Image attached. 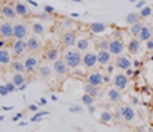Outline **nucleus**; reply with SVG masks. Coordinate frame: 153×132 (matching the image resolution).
I'll use <instances>...</instances> for the list:
<instances>
[{"instance_id":"1","label":"nucleus","mask_w":153,"mask_h":132,"mask_svg":"<svg viewBox=\"0 0 153 132\" xmlns=\"http://www.w3.org/2000/svg\"><path fill=\"white\" fill-rule=\"evenodd\" d=\"M82 58H83V55L77 49H68L64 53V61L67 62L70 70H76L79 65H82Z\"/></svg>"},{"instance_id":"2","label":"nucleus","mask_w":153,"mask_h":132,"mask_svg":"<svg viewBox=\"0 0 153 132\" xmlns=\"http://www.w3.org/2000/svg\"><path fill=\"white\" fill-rule=\"evenodd\" d=\"M11 49H12V55L14 58H23L26 56L27 50V43L26 40H14L11 43Z\"/></svg>"},{"instance_id":"3","label":"nucleus","mask_w":153,"mask_h":132,"mask_svg":"<svg viewBox=\"0 0 153 132\" xmlns=\"http://www.w3.org/2000/svg\"><path fill=\"white\" fill-rule=\"evenodd\" d=\"M52 67H53V73H56V76L59 78V79H64L65 76L68 75V65H67V62L64 61V58L61 59V58H58L56 61H53L52 62Z\"/></svg>"},{"instance_id":"4","label":"nucleus","mask_w":153,"mask_h":132,"mask_svg":"<svg viewBox=\"0 0 153 132\" xmlns=\"http://www.w3.org/2000/svg\"><path fill=\"white\" fill-rule=\"evenodd\" d=\"M39 65H41L39 64V58L35 56L33 53H30V55H27L25 58V67H26V73L27 75H33L35 72H38Z\"/></svg>"},{"instance_id":"5","label":"nucleus","mask_w":153,"mask_h":132,"mask_svg":"<svg viewBox=\"0 0 153 132\" xmlns=\"http://www.w3.org/2000/svg\"><path fill=\"white\" fill-rule=\"evenodd\" d=\"M0 38H3L6 41L14 38V25L9 20L2 18V23H0Z\"/></svg>"},{"instance_id":"6","label":"nucleus","mask_w":153,"mask_h":132,"mask_svg":"<svg viewBox=\"0 0 153 132\" xmlns=\"http://www.w3.org/2000/svg\"><path fill=\"white\" fill-rule=\"evenodd\" d=\"M29 37V28L23 21L14 23V40H27Z\"/></svg>"},{"instance_id":"7","label":"nucleus","mask_w":153,"mask_h":132,"mask_svg":"<svg viewBox=\"0 0 153 132\" xmlns=\"http://www.w3.org/2000/svg\"><path fill=\"white\" fill-rule=\"evenodd\" d=\"M126 46L121 38H111V41H109V52L112 53V56H118V55H123Z\"/></svg>"},{"instance_id":"8","label":"nucleus","mask_w":153,"mask_h":132,"mask_svg":"<svg viewBox=\"0 0 153 132\" xmlns=\"http://www.w3.org/2000/svg\"><path fill=\"white\" fill-rule=\"evenodd\" d=\"M85 81H86V84H91V85H94V87H103V84H105V81H103V73L102 72H99V70H93V72H90L88 75L85 76Z\"/></svg>"},{"instance_id":"9","label":"nucleus","mask_w":153,"mask_h":132,"mask_svg":"<svg viewBox=\"0 0 153 132\" xmlns=\"http://www.w3.org/2000/svg\"><path fill=\"white\" fill-rule=\"evenodd\" d=\"M112 85L115 88H118L120 91H124L127 90L129 87V76H126V73H117L112 79Z\"/></svg>"},{"instance_id":"10","label":"nucleus","mask_w":153,"mask_h":132,"mask_svg":"<svg viewBox=\"0 0 153 132\" xmlns=\"http://www.w3.org/2000/svg\"><path fill=\"white\" fill-rule=\"evenodd\" d=\"M26 43H27V50H29L30 53H38V52L42 49V43H41V40H39L38 35L27 37Z\"/></svg>"},{"instance_id":"11","label":"nucleus","mask_w":153,"mask_h":132,"mask_svg":"<svg viewBox=\"0 0 153 132\" xmlns=\"http://www.w3.org/2000/svg\"><path fill=\"white\" fill-rule=\"evenodd\" d=\"M97 53L94 52H85L83 53V58H82V65L85 69H94L96 65H97Z\"/></svg>"},{"instance_id":"12","label":"nucleus","mask_w":153,"mask_h":132,"mask_svg":"<svg viewBox=\"0 0 153 132\" xmlns=\"http://www.w3.org/2000/svg\"><path fill=\"white\" fill-rule=\"evenodd\" d=\"M0 15H2L3 20H9V21H12V20H15V18L18 17L17 12H15L14 5H9V3H3V5H2V9H0Z\"/></svg>"},{"instance_id":"13","label":"nucleus","mask_w":153,"mask_h":132,"mask_svg":"<svg viewBox=\"0 0 153 132\" xmlns=\"http://www.w3.org/2000/svg\"><path fill=\"white\" fill-rule=\"evenodd\" d=\"M120 113H121V117H123V120L124 122H127V123H132L134 120H135V117H137V114H135V109L130 106V105H121L120 108Z\"/></svg>"},{"instance_id":"14","label":"nucleus","mask_w":153,"mask_h":132,"mask_svg":"<svg viewBox=\"0 0 153 132\" xmlns=\"http://www.w3.org/2000/svg\"><path fill=\"white\" fill-rule=\"evenodd\" d=\"M114 64H115V67H117L118 70H121V72H126L127 69L132 67V61H130V58L126 56V55H118V56H115Z\"/></svg>"},{"instance_id":"15","label":"nucleus","mask_w":153,"mask_h":132,"mask_svg":"<svg viewBox=\"0 0 153 132\" xmlns=\"http://www.w3.org/2000/svg\"><path fill=\"white\" fill-rule=\"evenodd\" d=\"M61 41L65 47H73L76 46V43H77V35L74 31H67V32H64L62 37H61Z\"/></svg>"},{"instance_id":"16","label":"nucleus","mask_w":153,"mask_h":132,"mask_svg":"<svg viewBox=\"0 0 153 132\" xmlns=\"http://www.w3.org/2000/svg\"><path fill=\"white\" fill-rule=\"evenodd\" d=\"M121 93L118 88H115L114 85L112 87H109L108 90H106V99L111 102V103H120L121 102Z\"/></svg>"},{"instance_id":"17","label":"nucleus","mask_w":153,"mask_h":132,"mask_svg":"<svg viewBox=\"0 0 153 132\" xmlns=\"http://www.w3.org/2000/svg\"><path fill=\"white\" fill-rule=\"evenodd\" d=\"M126 49H127V52H129L130 55H138V53L141 52V41H140V38L132 37V38L129 40Z\"/></svg>"},{"instance_id":"18","label":"nucleus","mask_w":153,"mask_h":132,"mask_svg":"<svg viewBox=\"0 0 153 132\" xmlns=\"http://www.w3.org/2000/svg\"><path fill=\"white\" fill-rule=\"evenodd\" d=\"M97 62L100 65H109L112 62V53L109 50H99L97 52Z\"/></svg>"},{"instance_id":"19","label":"nucleus","mask_w":153,"mask_h":132,"mask_svg":"<svg viewBox=\"0 0 153 132\" xmlns=\"http://www.w3.org/2000/svg\"><path fill=\"white\" fill-rule=\"evenodd\" d=\"M88 29H90V32L93 35H100V34H105L108 31V25L97 21V23H90L88 25Z\"/></svg>"},{"instance_id":"20","label":"nucleus","mask_w":153,"mask_h":132,"mask_svg":"<svg viewBox=\"0 0 153 132\" xmlns=\"http://www.w3.org/2000/svg\"><path fill=\"white\" fill-rule=\"evenodd\" d=\"M11 62H12V56H11L8 47L0 49V65L2 67H8V65H11Z\"/></svg>"},{"instance_id":"21","label":"nucleus","mask_w":153,"mask_h":132,"mask_svg":"<svg viewBox=\"0 0 153 132\" xmlns=\"http://www.w3.org/2000/svg\"><path fill=\"white\" fill-rule=\"evenodd\" d=\"M52 72H53V67H50L49 64H41L36 73H38V76L41 79H50L52 78Z\"/></svg>"},{"instance_id":"22","label":"nucleus","mask_w":153,"mask_h":132,"mask_svg":"<svg viewBox=\"0 0 153 132\" xmlns=\"http://www.w3.org/2000/svg\"><path fill=\"white\" fill-rule=\"evenodd\" d=\"M9 67H11V70H12V72H18V73H25V72H26V67H25V59H21V58H14Z\"/></svg>"},{"instance_id":"23","label":"nucleus","mask_w":153,"mask_h":132,"mask_svg":"<svg viewBox=\"0 0 153 132\" xmlns=\"http://www.w3.org/2000/svg\"><path fill=\"white\" fill-rule=\"evenodd\" d=\"M109 40L108 37H97L96 38V41H94V47L97 49V52L99 50H108L109 49Z\"/></svg>"},{"instance_id":"24","label":"nucleus","mask_w":153,"mask_h":132,"mask_svg":"<svg viewBox=\"0 0 153 132\" xmlns=\"http://www.w3.org/2000/svg\"><path fill=\"white\" fill-rule=\"evenodd\" d=\"M138 38H140L141 43H146V41H149L150 38H153V29H152V26H150V25H144Z\"/></svg>"},{"instance_id":"25","label":"nucleus","mask_w":153,"mask_h":132,"mask_svg":"<svg viewBox=\"0 0 153 132\" xmlns=\"http://www.w3.org/2000/svg\"><path fill=\"white\" fill-rule=\"evenodd\" d=\"M44 58H46V61H49V62H53V61H56L58 58H59V50H58V47H47L46 49V52H44Z\"/></svg>"},{"instance_id":"26","label":"nucleus","mask_w":153,"mask_h":132,"mask_svg":"<svg viewBox=\"0 0 153 132\" xmlns=\"http://www.w3.org/2000/svg\"><path fill=\"white\" fill-rule=\"evenodd\" d=\"M30 31H32L33 35L41 37V35H44V32H46V26H44L42 21H33V23L30 25Z\"/></svg>"},{"instance_id":"27","label":"nucleus","mask_w":153,"mask_h":132,"mask_svg":"<svg viewBox=\"0 0 153 132\" xmlns=\"http://www.w3.org/2000/svg\"><path fill=\"white\" fill-rule=\"evenodd\" d=\"M14 8H15V12H17L18 17H27L29 15V8L23 2H15Z\"/></svg>"},{"instance_id":"28","label":"nucleus","mask_w":153,"mask_h":132,"mask_svg":"<svg viewBox=\"0 0 153 132\" xmlns=\"http://www.w3.org/2000/svg\"><path fill=\"white\" fill-rule=\"evenodd\" d=\"M76 49L77 50H80V52H88V49H90V40L86 38V37H80V38H77V43H76Z\"/></svg>"},{"instance_id":"29","label":"nucleus","mask_w":153,"mask_h":132,"mask_svg":"<svg viewBox=\"0 0 153 132\" xmlns=\"http://www.w3.org/2000/svg\"><path fill=\"white\" fill-rule=\"evenodd\" d=\"M83 91H85L86 94L96 97V99H97L99 96H102L100 88H99V87H94V85H91V84H85V85H83Z\"/></svg>"},{"instance_id":"30","label":"nucleus","mask_w":153,"mask_h":132,"mask_svg":"<svg viewBox=\"0 0 153 132\" xmlns=\"http://www.w3.org/2000/svg\"><path fill=\"white\" fill-rule=\"evenodd\" d=\"M102 125H109L111 122H114V114L111 111H108V109H103L100 113V120H99Z\"/></svg>"},{"instance_id":"31","label":"nucleus","mask_w":153,"mask_h":132,"mask_svg":"<svg viewBox=\"0 0 153 132\" xmlns=\"http://www.w3.org/2000/svg\"><path fill=\"white\" fill-rule=\"evenodd\" d=\"M126 25H129V26H132V25H135V23H138V21H141L143 18H141V15H140V12H129L127 15H126Z\"/></svg>"},{"instance_id":"32","label":"nucleus","mask_w":153,"mask_h":132,"mask_svg":"<svg viewBox=\"0 0 153 132\" xmlns=\"http://www.w3.org/2000/svg\"><path fill=\"white\" fill-rule=\"evenodd\" d=\"M17 87H20V85H23L25 82H26V73H18V72H14L12 73V79H11Z\"/></svg>"},{"instance_id":"33","label":"nucleus","mask_w":153,"mask_h":132,"mask_svg":"<svg viewBox=\"0 0 153 132\" xmlns=\"http://www.w3.org/2000/svg\"><path fill=\"white\" fill-rule=\"evenodd\" d=\"M143 26H144L143 21H138V23H135V25H132V26H129V32H130V35L138 38V37H140V34H141Z\"/></svg>"},{"instance_id":"34","label":"nucleus","mask_w":153,"mask_h":132,"mask_svg":"<svg viewBox=\"0 0 153 132\" xmlns=\"http://www.w3.org/2000/svg\"><path fill=\"white\" fill-rule=\"evenodd\" d=\"M152 14H153V8H152V6H149V5H146L143 9H140V15H141V18H143V20H144V18L152 17Z\"/></svg>"},{"instance_id":"35","label":"nucleus","mask_w":153,"mask_h":132,"mask_svg":"<svg viewBox=\"0 0 153 132\" xmlns=\"http://www.w3.org/2000/svg\"><path fill=\"white\" fill-rule=\"evenodd\" d=\"M80 100H82V103H83L85 106H90V105H94V103H96V97L86 94V93H83V96H82Z\"/></svg>"},{"instance_id":"36","label":"nucleus","mask_w":153,"mask_h":132,"mask_svg":"<svg viewBox=\"0 0 153 132\" xmlns=\"http://www.w3.org/2000/svg\"><path fill=\"white\" fill-rule=\"evenodd\" d=\"M46 116H49V111H39V113H35V116H32L30 122H41Z\"/></svg>"},{"instance_id":"37","label":"nucleus","mask_w":153,"mask_h":132,"mask_svg":"<svg viewBox=\"0 0 153 132\" xmlns=\"http://www.w3.org/2000/svg\"><path fill=\"white\" fill-rule=\"evenodd\" d=\"M68 111L71 113V114H82V106H79V105H71L70 108H68Z\"/></svg>"},{"instance_id":"38","label":"nucleus","mask_w":153,"mask_h":132,"mask_svg":"<svg viewBox=\"0 0 153 132\" xmlns=\"http://www.w3.org/2000/svg\"><path fill=\"white\" fill-rule=\"evenodd\" d=\"M6 87H8V90H9V93H15V91H18V87L11 81V82H6Z\"/></svg>"},{"instance_id":"39","label":"nucleus","mask_w":153,"mask_h":132,"mask_svg":"<svg viewBox=\"0 0 153 132\" xmlns=\"http://www.w3.org/2000/svg\"><path fill=\"white\" fill-rule=\"evenodd\" d=\"M0 94H2L3 97L8 96V94H11L9 90H8V87H6V84H2V85H0Z\"/></svg>"},{"instance_id":"40","label":"nucleus","mask_w":153,"mask_h":132,"mask_svg":"<svg viewBox=\"0 0 153 132\" xmlns=\"http://www.w3.org/2000/svg\"><path fill=\"white\" fill-rule=\"evenodd\" d=\"M146 50L147 52H153V38H150L149 41H146Z\"/></svg>"},{"instance_id":"41","label":"nucleus","mask_w":153,"mask_h":132,"mask_svg":"<svg viewBox=\"0 0 153 132\" xmlns=\"http://www.w3.org/2000/svg\"><path fill=\"white\" fill-rule=\"evenodd\" d=\"M27 109H29V111H32V113H38L39 105H38V103H30V105L27 106Z\"/></svg>"},{"instance_id":"42","label":"nucleus","mask_w":153,"mask_h":132,"mask_svg":"<svg viewBox=\"0 0 153 132\" xmlns=\"http://www.w3.org/2000/svg\"><path fill=\"white\" fill-rule=\"evenodd\" d=\"M130 105L138 106V105H140V99H138L137 96H130Z\"/></svg>"},{"instance_id":"43","label":"nucleus","mask_w":153,"mask_h":132,"mask_svg":"<svg viewBox=\"0 0 153 132\" xmlns=\"http://www.w3.org/2000/svg\"><path fill=\"white\" fill-rule=\"evenodd\" d=\"M123 117H121V113H120V109H115V113H114V122H118V120H121Z\"/></svg>"},{"instance_id":"44","label":"nucleus","mask_w":153,"mask_h":132,"mask_svg":"<svg viewBox=\"0 0 153 132\" xmlns=\"http://www.w3.org/2000/svg\"><path fill=\"white\" fill-rule=\"evenodd\" d=\"M144 6H146V0H140V2L135 3V8H137V9H143Z\"/></svg>"},{"instance_id":"45","label":"nucleus","mask_w":153,"mask_h":132,"mask_svg":"<svg viewBox=\"0 0 153 132\" xmlns=\"http://www.w3.org/2000/svg\"><path fill=\"white\" fill-rule=\"evenodd\" d=\"M106 67H108V72H106V73H109V75H112L114 70L117 69V67H115V64H109V65H106Z\"/></svg>"},{"instance_id":"46","label":"nucleus","mask_w":153,"mask_h":132,"mask_svg":"<svg viewBox=\"0 0 153 132\" xmlns=\"http://www.w3.org/2000/svg\"><path fill=\"white\" fill-rule=\"evenodd\" d=\"M44 12H47V14H53V12H55V8H53V6L46 5V6H44Z\"/></svg>"},{"instance_id":"47","label":"nucleus","mask_w":153,"mask_h":132,"mask_svg":"<svg viewBox=\"0 0 153 132\" xmlns=\"http://www.w3.org/2000/svg\"><path fill=\"white\" fill-rule=\"evenodd\" d=\"M126 76H129V78H132V76H135V70L130 67V69H127L126 70Z\"/></svg>"},{"instance_id":"48","label":"nucleus","mask_w":153,"mask_h":132,"mask_svg":"<svg viewBox=\"0 0 153 132\" xmlns=\"http://www.w3.org/2000/svg\"><path fill=\"white\" fill-rule=\"evenodd\" d=\"M94 113H96V106H94V105H90V106H88V114L93 116Z\"/></svg>"},{"instance_id":"49","label":"nucleus","mask_w":153,"mask_h":132,"mask_svg":"<svg viewBox=\"0 0 153 132\" xmlns=\"http://www.w3.org/2000/svg\"><path fill=\"white\" fill-rule=\"evenodd\" d=\"M21 117H23V114H21V113H18V114H15V116L12 117V122H18Z\"/></svg>"},{"instance_id":"50","label":"nucleus","mask_w":153,"mask_h":132,"mask_svg":"<svg viewBox=\"0 0 153 132\" xmlns=\"http://www.w3.org/2000/svg\"><path fill=\"white\" fill-rule=\"evenodd\" d=\"M134 67H135V69H140V67H141V61H140V59H135V61H134Z\"/></svg>"},{"instance_id":"51","label":"nucleus","mask_w":153,"mask_h":132,"mask_svg":"<svg viewBox=\"0 0 153 132\" xmlns=\"http://www.w3.org/2000/svg\"><path fill=\"white\" fill-rule=\"evenodd\" d=\"M26 88H27V82H25L23 85H20V87H18V91H25Z\"/></svg>"},{"instance_id":"52","label":"nucleus","mask_w":153,"mask_h":132,"mask_svg":"<svg viewBox=\"0 0 153 132\" xmlns=\"http://www.w3.org/2000/svg\"><path fill=\"white\" fill-rule=\"evenodd\" d=\"M103 81H105V84H108L109 81H111V75H109V73L108 75H103Z\"/></svg>"},{"instance_id":"53","label":"nucleus","mask_w":153,"mask_h":132,"mask_svg":"<svg viewBox=\"0 0 153 132\" xmlns=\"http://www.w3.org/2000/svg\"><path fill=\"white\" fill-rule=\"evenodd\" d=\"M46 103H47L46 99H39V102H38V105H46Z\"/></svg>"},{"instance_id":"54","label":"nucleus","mask_w":153,"mask_h":132,"mask_svg":"<svg viewBox=\"0 0 153 132\" xmlns=\"http://www.w3.org/2000/svg\"><path fill=\"white\" fill-rule=\"evenodd\" d=\"M2 109H3V111H9V109H14V108L12 106H3Z\"/></svg>"},{"instance_id":"55","label":"nucleus","mask_w":153,"mask_h":132,"mask_svg":"<svg viewBox=\"0 0 153 132\" xmlns=\"http://www.w3.org/2000/svg\"><path fill=\"white\" fill-rule=\"evenodd\" d=\"M129 2H130V3H137V2H138V0H129Z\"/></svg>"},{"instance_id":"56","label":"nucleus","mask_w":153,"mask_h":132,"mask_svg":"<svg viewBox=\"0 0 153 132\" xmlns=\"http://www.w3.org/2000/svg\"><path fill=\"white\" fill-rule=\"evenodd\" d=\"M71 2H76V3H80V2H82V0H71Z\"/></svg>"},{"instance_id":"57","label":"nucleus","mask_w":153,"mask_h":132,"mask_svg":"<svg viewBox=\"0 0 153 132\" xmlns=\"http://www.w3.org/2000/svg\"><path fill=\"white\" fill-rule=\"evenodd\" d=\"M150 59H152V61H153V55H152V58H150Z\"/></svg>"}]
</instances>
